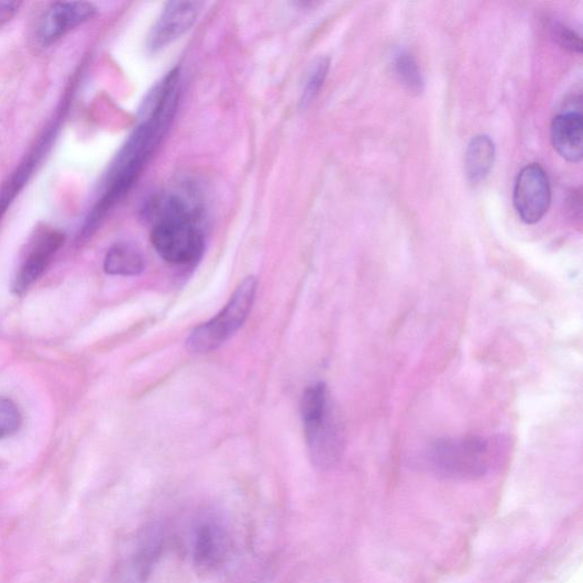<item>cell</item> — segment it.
I'll use <instances>...</instances> for the list:
<instances>
[{
    "label": "cell",
    "instance_id": "19",
    "mask_svg": "<svg viewBox=\"0 0 583 583\" xmlns=\"http://www.w3.org/2000/svg\"><path fill=\"white\" fill-rule=\"evenodd\" d=\"M21 2H10V0H0V28L10 22L20 11Z\"/></svg>",
    "mask_w": 583,
    "mask_h": 583
},
{
    "label": "cell",
    "instance_id": "16",
    "mask_svg": "<svg viewBox=\"0 0 583 583\" xmlns=\"http://www.w3.org/2000/svg\"><path fill=\"white\" fill-rule=\"evenodd\" d=\"M330 64H331V61L328 57H321L314 64L311 70L309 72L308 78L306 80V84H305V87L301 94V99H300L301 109H307L312 103V101L316 99V96L321 89L323 82H326V79L330 70Z\"/></svg>",
    "mask_w": 583,
    "mask_h": 583
},
{
    "label": "cell",
    "instance_id": "8",
    "mask_svg": "<svg viewBox=\"0 0 583 583\" xmlns=\"http://www.w3.org/2000/svg\"><path fill=\"white\" fill-rule=\"evenodd\" d=\"M97 13V8L86 2L53 3L42 15L37 26V40L51 45Z\"/></svg>",
    "mask_w": 583,
    "mask_h": 583
},
{
    "label": "cell",
    "instance_id": "13",
    "mask_svg": "<svg viewBox=\"0 0 583 583\" xmlns=\"http://www.w3.org/2000/svg\"><path fill=\"white\" fill-rule=\"evenodd\" d=\"M224 537L219 527L212 524L199 528L194 549V560L201 571H212L219 566L224 556Z\"/></svg>",
    "mask_w": 583,
    "mask_h": 583
},
{
    "label": "cell",
    "instance_id": "14",
    "mask_svg": "<svg viewBox=\"0 0 583 583\" xmlns=\"http://www.w3.org/2000/svg\"><path fill=\"white\" fill-rule=\"evenodd\" d=\"M145 270V258L142 252L133 244L118 242L113 244L105 261V271L112 276L133 277L141 275Z\"/></svg>",
    "mask_w": 583,
    "mask_h": 583
},
{
    "label": "cell",
    "instance_id": "5",
    "mask_svg": "<svg viewBox=\"0 0 583 583\" xmlns=\"http://www.w3.org/2000/svg\"><path fill=\"white\" fill-rule=\"evenodd\" d=\"M513 201L517 215L526 223H537L544 217L550 205V185L539 165H529L518 174Z\"/></svg>",
    "mask_w": 583,
    "mask_h": 583
},
{
    "label": "cell",
    "instance_id": "3",
    "mask_svg": "<svg viewBox=\"0 0 583 583\" xmlns=\"http://www.w3.org/2000/svg\"><path fill=\"white\" fill-rule=\"evenodd\" d=\"M151 242L165 262L176 266L197 264L206 249L200 221L165 217L152 221Z\"/></svg>",
    "mask_w": 583,
    "mask_h": 583
},
{
    "label": "cell",
    "instance_id": "18",
    "mask_svg": "<svg viewBox=\"0 0 583 583\" xmlns=\"http://www.w3.org/2000/svg\"><path fill=\"white\" fill-rule=\"evenodd\" d=\"M554 36L559 44L564 48L574 52L581 53V40L580 37L564 25H557L554 28Z\"/></svg>",
    "mask_w": 583,
    "mask_h": 583
},
{
    "label": "cell",
    "instance_id": "9",
    "mask_svg": "<svg viewBox=\"0 0 583 583\" xmlns=\"http://www.w3.org/2000/svg\"><path fill=\"white\" fill-rule=\"evenodd\" d=\"M583 123L580 112L569 111L559 114L550 127V139H552L556 151L572 164H578L583 155Z\"/></svg>",
    "mask_w": 583,
    "mask_h": 583
},
{
    "label": "cell",
    "instance_id": "7",
    "mask_svg": "<svg viewBox=\"0 0 583 583\" xmlns=\"http://www.w3.org/2000/svg\"><path fill=\"white\" fill-rule=\"evenodd\" d=\"M204 6L201 2L167 3L151 30L148 48L158 51L179 40L197 22Z\"/></svg>",
    "mask_w": 583,
    "mask_h": 583
},
{
    "label": "cell",
    "instance_id": "17",
    "mask_svg": "<svg viewBox=\"0 0 583 583\" xmlns=\"http://www.w3.org/2000/svg\"><path fill=\"white\" fill-rule=\"evenodd\" d=\"M21 426L18 406L7 397H0V440L14 436Z\"/></svg>",
    "mask_w": 583,
    "mask_h": 583
},
{
    "label": "cell",
    "instance_id": "4",
    "mask_svg": "<svg viewBox=\"0 0 583 583\" xmlns=\"http://www.w3.org/2000/svg\"><path fill=\"white\" fill-rule=\"evenodd\" d=\"M430 460L443 476L474 479L488 471L491 449L481 438L442 439L432 446Z\"/></svg>",
    "mask_w": 583,
    "mask_h": 583
},
{
    "label": "cell",
    "instance_id": "10",
    "mask_svg": "<svg viewBox=\"0 0 583 583\" xmlns=\"http://www.w3.org/2000/svg\"><path fill=\"white\" fill-rule=\"evenodd\" d=\"M162 535L156 528L148 529L140 539L135 552L123 568L124 583H144L161 554Z\"/></svg>",
    "mask_w": 583,
    "mask_h": 583
},
{
    "label": "cell",
    "instance_id": "6",
    "mask_svg": "<svg viewBox=\"0 0 583 583\" xmlns=\"http://www.w3.org/2000/svg\"><path fill=\"white\" fill-rule=\"evenodd\" d=\"M64 241H66V235L54 229H45L37 233L29 246L24 262L14 280V294L24 295L42 277Z\"/></svg>",
    "mask_w": 583,
    "mask_h": 583
},
{
    "label": "cell",
    "instance_id": "11",
    "mask_svg": "<svg viewBox=\"0 0 583 583\" xmlns=\"http://www.w3.org/2000/svg\"><path fill=\"white\" fill-rule=\"evenodd\" d=\"M52 138H54V135L51 132L44 136V139L31 151L18 167L15 173L3 186L2 190H0V219L3 218L9 207L18 197V194H20L29 182L30 177L34 175L42 157L51 145Z\"/></svg>",
    "mask_w": 583,
    "mask_h": 583
},
{
    "label": "cell",
    "instance_id": "15",
    "mask_svg": "<svg viewBox=\"0 0 583 583\" xmlns=\"http://www.w3.org/2000/svg\"><path fill=\"white\" fill-rule=\"evenodd\" d=\"M396 73L400 82L413 94H420L425 89V80L420 74L416 58L407 53H400L396 58Z\"/></svg>",
    "mask_w": 583,
    "mask_h": 583
},
{
    "label": "cell",
    "instance_id": "1",
    "mask_svg": "<svg viewBox=\"0 0 583 583\" xmlns=\"http://www.w3.org/2000/svg\"><path fill=\"white\" fill-rule=\"evenodd\" d=\"M301 416L314 465L320 470L333 468L341 459L343 440L326 384L317 383L307 388Z\"/></svg>",
    "mask_w": 583,
    "mask_h": 583
},
{
    "label": "cell",
    "instance_id": "2",
    "mask_svg": "<svg viewBox=\"0 0 583 583\" xmlns=\"http://www.w3.org/2000/svg\"><path fill=\"white\" fill-rule=\"evenodd\" d=\"M256 292V279L245 278L235 289L229 304L212 319L191 331L186 346L191 352L206 353L229 341L245 322L252 309Z\"/></svg>",
    "mask_w": 583,
    "mask_h": 583
},
{
    "label": "cell",
    "instance_id": "12",
    "mask_svg": "<svg viewBox=\"0 0 583 583\" xmlns=\"http://www.w3.org/2000/svg\"><path fill=\"white\" fill-rule=\"evenodd\" d=\"M496 157L494 141L487 135L475 136L465 154V173L469 182L480 184L491 174Z\"/></svg>",
    "mask_w": 583,
    "mask_h": 583
}]
</instances>
